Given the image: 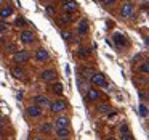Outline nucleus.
<instances>
[{
    "label": "nucleus",
    "instance_id": "f257e3e1",
    "mask_svg": "<svg viewBox=\"0 0 149 140\" xmlns=\"http://www.w3.org/2000/svg\"><path fill=\"white\" fill-rule=\"evenodd\" d=\"M40 77H42V81H45V82H55L56 77H58V74H56L55 69H45Z\"/></svg>",
    "mask_w": 149,
    "mask_h": 140
},
{
    "label": "nucleus",
    "instance_id": "f03ea898",
    "mask_svg": "<svg viewBox=\"0 0 149 140\" xmlns=\"http://www.w3.org/2000/svg\"><path fill=\"white\" fill-rule=\"evenodd\" d=\"M132 13H133V4H130V2L123 4L122 8H120V15L123 18H128V16H132Z\"/></svg>",
    "mask_w": 149,
    "mask_h": 140
},
{
    "label": "nucleus",
    "instance_id": "7ed1b4c3",
    "mask_svg": "<svg viewBox=\"0 0 149 140\" xmlns=\"http://www.w3.org/2000/svg\"><path fill=\"white\" fill-rule=\"evenodd\" d=\"M13 60H15V63H18V65H23V63H26L27 60H29V55H27L26 52H16L13 55Z\"/></svg>",
    "mask_w": 149,
    "mask_h": 140
},
{
    "label": "nucleus",
    "instance_id": "20e7f679",
    "mask_svg": "<svg viewBox=\"0 0 149 140\" xmlns=\"http://www.w3.org/2000/svg\"><path fill=\"white\" fill-rule=\"evenodd\" d=\"M91 84L98 85V87H106V77L103 74H93L91 77Z\"/></svg>",
    "mask_w": 149,
    "mask_h": 140
},
{
    "label": "nucleus",
    "instance_id": "39448f33",
    "mask_svg": "<svg viewBox=\"0 0 149 140\" xmlns=\"http://www.w3.org/2000/svg\"><path fill=\"white\" fill-rule=\"evenodd\" d=\"M50 108H52L53 113H59V111H64L66 110V103H64V101H61V100H56V101H53V103L50 105Z\"/></svg>",
    "mask_w": 149,
    "mask_h": 140
},
{
    "label": "nucleus",
    "instance_id": "423d86ee",
    "mask_svg": "<svg viewBox=\"0 0 149 140\" xmlns=\"http://www.w3.org/2000/svg\"><path fill=\"white\" fill-rule=\"evenodd\" d=\"M21 42L23 44H32L34 42V32H31V31H23V32H21Z\"/></svg>",
    "mask_w": 149,
    "mask_h": 140
},
{
    "label": "nucleus",
    "instance_id": "0eeeda50",
    "mask_svg": "<svg viewBox=\"0 0 149 140\" xmlns=\"http://www.w3.org/2000/svg\"><path fill=\"white\" fill-rule=\"evenodd\" d=\"M27 114H29L31 117H37V116H40L42 114V110H40V105H32V106H29L27 108Z\"/></svg>",
    "mask_w": 149,
    "mask_h": 140
},
{
    "label": "nucleus",
    "instance_id": "6e6552de",
    "mask_svg": "<svg viewBox=\"0 0 149 140\" xmlns=\"http://www.w3.org/2000/svg\"><path fill=\"white\" fill-rule=\"evenodd\" d=\"M63 8H64L66 13H72V11L77 10V4H75V2H72V0H68V2H64Z\"/></svg>",
    "mask_w": 149,
    "mask_h": 140
},
{
    "label": "nucleus",
    "instance_id": "1a4fd4ad",
    "mask_svg": "<svg viewBox=\"0 0 149 140\" xmlns=\"http://www.w3.org/2000/svg\"><path fill=\"white\" fill-rule=\"evenodd\" d=\"M36 58L39 60V61H47V60H48V52H47L45 49H39L36 52Z\"/></svg>",
    "mask_w": 149,
    "mask_h": 140
},
{
    "label": "nucleus",
    "instance_id": "9d476101",
    "mask_svg": "<svg viewBox=\"0 0 149 140\" xmlns=\"http://www.w3.org/2000/svg\"><path fill=\"white\" fill-rule=\"evenodd\" d=\"M77 32H79V36H85V34L88 32V24H87V21H85V20H82L80 23H79Z\"/></svg>",
    "mask_w": 149,
    "mask_h": 140
},
{
    "label": "nucleus",
    "instance_id": "9b49d317",
    "mask_svg": "<svg viewBox=\"0 0 149 140\" xmlns=\"http://www.w3.org/2000/svg\"><path fill=\"white\" fill-rule=\"evenodd\" d=\"M72 21H74V18L71 16V13H66V15H63V16H59L58 24H71Z\"/></svg>",
    "mask_w": 149,
    "mask_h": 140
},
{
    "label": "nucleus",
    "instance_id": "f8f14e48",
    "mask_svg": "<svg viewBox=\"0 0 149 140\" xmlns=\"http://www.w3.org/2000/svg\"><path fill=\"white\" fill-rule=\"evenodd\" d=\"M69 130H68V127H58V130H56V137L58 139H68L69 137Z\"/></svg>",
    "mask_w": 149,
    "mask_h": 140
},
{
    "label": "nucleus",
    "instance_id": "ddd939ff",
    "mask_svg": "<svg viewBox=\"0 0 149 140\" xmlns=\"http://www.w3.org/2000/svg\"><path fill=\"white\" fill-rule=\"evenodd\" d=\"M36 103L37 105H43V106H48L50 100L45 97V95H37V97H36Z\"/></svg>",
    "mask_w": 149,
    "mask_h": 140
},
{
    "label": "nucleus",
    "instance_id": "4468645a",
    "mask_svg": "<svg viewBox=\"0 0 149 140\" xmlns=\"http://www.w3.org/2000/svg\"><path fill=\"white\" fill-rule=\"evenodd\" d=\"M11 13H13V8H11V7H5V8H2V13H0V20H3V21H5Z\"/></svg>",
    "mask_w": 149,
    "mask_h": 140
},
{
    "label": "nucleus",
    "instance_id": "2eb2a0df",
    "mask_svg": "<svg viewBox=\"0 0 149 140\" xmlns=\"http://www.w3.org/2000/svg\"><path fill=\"white\" fill-rule=\"evenodd\" d=\"M55 124H56V127H68L69 126V119L68 117H58Z\"/></svg>",
    "mask_w": 149,
    "mask_h": 140
},
{
    "label": "nucleus",
    "instance_id": "dca6fc26",
    "mask_svg": "<svg viewBox=\"0 0 149 140\" xmlns=\"http://www.w3.org/2000/svg\"><path fill=\"white\" fill-rule=\"evenodd\" d=\"M80 76H82V77H85V79H90V81H91V77H93L91 69H88V68H80Z\"/></svg>",
    "mask_w": 149,
    "mask_h": 140
},
{
    "label": "nucleus",
    "instance_id": "f3484780",
    "mask_svg": "<svg viewBox=\"0 0 149 140\" xmlns=\"http://www.w3.org/2000/svg\"><path fill=\"white\" fill-rule=\"evenodd\" d=\"M11 74H13L16 79H21V77H23V68H19V66L13 68V69H11Z\"/></svg>",
    "mask_w": 149,
    "mask_h": 140
},
{
    "label": "nucleus",
    "instance_id": "a211bd4d",
    "mask_svg": "<svg viewBox=\"0 0 149 140\" xmlns=\"http://www.w3.org/2000/svg\"><path fill=\"white\" fill-rule=\"evenodd\" d=\"M88 98H90L91 101H96L98 98H100V94H98L95 89H90V90H88Z\"/></svg>",
    "mask_w": 149,
    "mask_h": 140
},
{
    "label": "nucleus",
    "instance_id": "6ab92c4d",
    "mask_svg": "<svg viewBox=\"0 0 149 140\" xmlns=\"http://www.w3.org/2000/svg\"><path fill=\"white\" fill-rule=\"evenodd\" d=\"M114 42H116L117 45H123V44H125V39H123L122 34H114Z\"/></svg>",
    "mask_w": 149,
    "mask_h": 140
},
{
    "label": "nucleus",
    "instance_id": "aec40b11",
    "mask_svg": "<svg viewBox=\"0 0 149 140\" xmlns=\"http://www.w3.org/2000/svg\"><path fill=\"white\" fill-rule=\"evenodd\" d=\"M88 53H90V50H88V49L80 47V50H79V58H85V56H88Z\"/></svg>",
    "mask_w": 149,
    "mask_h": 140
},
{
    "label": "nucleus",
    "instance_id": "412c9836",
    "mask_svg": "<svg viewBox=\"0 0 149 140\" xmlns=\"http://www.w3.org/2000/svg\"><path fill=\"white\" fill-rule=\"evenodd\" d=\"M139 72H144V74H149V63H143L141 66H139Z\"/></svg>",
    "mask_w": 149,
    "mask_h": 140
},
{
    "label": "nucleus",
    "instance_id": "4be33fe9",
    "mask_svg": "<svg viewBox=\"0 0 149 140\" xmlns=\"http://www.w3.org/2000/svg\"><path fill=\"white\" fill-rule=\"evenodd\" d=\"M139 114H141V116L143 117H146V116H148V114H149V111H148V108H146L144 106V105H139Z\"/></svg>",
    "mask_w": 149,
    "mask_h": 140
},
{
    "label": "nucleus",
    "instance_id": "5701e85b",
    "mask_svg": "<svg viewBox=\"0 0 149 140\" xmlns=\"http://www.w3.org/2000/svg\"><path fill=\"white\" fill-rule=\"evenodd\" d=\"M109 110H111V106H109V105H106V103H103V105L98 106V111H100V113H107Z\"/></svg>",
    "mask_w": 149,
    "mask_h": 140
},
{
    "label": "nucleus",
    "instance_id": "b1692460",
    "mask_svg": "<svg viewBox=\"0 0 149 140\" xmlns=\"http://www.w3.org/2000/svg\"><path fill=\"white\" fill-rule=\"evenodd\" d=\"M53 92H55V94H58V95H61V92H63V85L59 84V82H56V84L53 85Z\"/></svg>",
    "mask_w": 149,
    "mask_h": 140
},
{
    "label": "nucleus",
    "instance_id": "393cba45",
    "mask_svg": "<svg viewBox=\"0 0 149 140\" xmlns=\"http://www.w3.org/2000/svg\"><path fill=\"white\" fill-rule=\"evenodd\" d=\"M61 36H63V39H64V40H72V34L69 32V31H63Z\"/></svg>",
    "mask_w": 149,
    "mask_h": 140
},
{
    "label": "nucleus",
    "instance_id": "a878e982",
    "mask_svg": "<svg viewBox=\"0 0 149 140\" xmlns=\"http://www.w3.org/2000/svg\"><path fill=\"white\" fill-rule=\"evenodd\" d=\"M0 29H2V34H5V32H8V24L5 23L3 20H2V23H0Z\"/></svg>",
    "mask_w": 149,
    "mask_h": 140
},
{
    "label": "nucleus",
    "instance_id": "bb28decb",
    "mask_svg": "<svg viewBox=\"0 0 149 140\" xmlns=\"http://www.w3.org/2000/svg\"><path fill=\"white\" fill-rule=\"evenodd\" d=\"M24 24H26V20H23V18H18V20H16V26L18 27L24 26Z\"/></svg>",
    "mask_w": 149,
    "mask_h": 140
},
{
    "label": "nucleus",
    "instance_id": "cd10ccee",
    "mask_svg": "<svg viewBox=\"0 0 149 140\" xmlns=\"http://www.w3.org/2000/svg\"><path fill=\"white\" fill-rule=\"evenodd\" d=\"M50 130H52V126H50V124H43L42 126V132H50Z\"/></svg>",
    "mask_w": 149,
    "mask_h": 140
},
{
    "label": "nucleus",
    "instance_id": "c85d7f7f",
    "mask_svg": "<svg viewBox=\"0 0 149 140\" xmlns=\"http://www.w3.org/2000/svg\"><path fill=\"white\" fill-rule=\"evenodd\" d=\"M5 50H7V52H13V53H16V52H15V45H5Z\"/></svg>",
    "mask_w": 149,
    "mask_h": 140
},
{
    "label": "nucleus",
    "instance_id": "c756f323",
    "mask_svg": "<svg viewBox=\"0 0 149 140\" xmlns=\"http://www.w3.org/2000/svg\"><path fill=\"white\" fill-rule=\"evenodd\" d=\"M47 13H48L50 16H55V10H53L52 7H47Z\"/></svg>",
    "mask_w": 149,
    "mask_h": 140
},
{
    "label": "nucleus",
    "instance_id": "7c9ffc66",
    "mask_svg": "<svg viewBox=\"0 0 149 140\" xmlns=\"http://www.w3.org/2000/svg\"><path fill=\"white\" fill-rule=\"evenodd\" d=\"M116 4V0H104V5H107V7H109V5H114Z\"/></svg>",
    "mask_w": 149,
    "mask_h": 140
},
{
    "label": "nucleus",
    "instance_id": "2f4dec72",
    "mask_svg": "<svg viewBox=\"0 0 149 140\" xmlns=\"http://www.w3.org/2000/svg\"><path fill=\"white\" fill-rule=\"evenodd\" d=\"M120 132H128V127H127V126H122V127H120Z\"/></svg>",
    "mask_w": 149,
    "mask_h": 140
},
{
    "label": "nucleus",
    "instance_id": "473e14b6",
    "mask_svg": "<svg viewBox=\"0 0 149 140\" xmlns=\"http://www.w3.org/2000/svg\"><path fill=\"white\" fill-rule=\"evenodd\" d=\"M144 44H146V45H148V47H149V37H146V40H144Z\"/></svg>",
    "mask_w": 149,
    "mask_h": 140
},
{
    "label": "nucleus",
    "instance_id": "72a5a7b5",
    "mask_svg": "<svg viewBox=\"0 0 149 140\" xmlns=\"http://www.w3.org/2000/svg\"><path fill=\"white\" fill-rule=\"evenodd\" d=\"M64 2H68V0H64Z\"/></svg>",
    "mask_w": 149,
    "mask_h": 140
}]
</instances>
